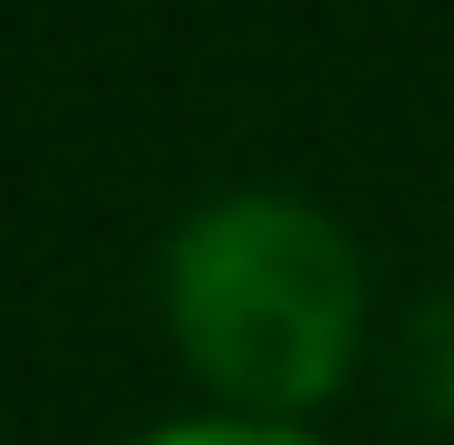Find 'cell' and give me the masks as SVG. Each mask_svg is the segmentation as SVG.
I'll list each match as a JSON object with an SVG mask.
<instances>
[{"label": "cell", "mask_w": 454, "mask_h": 445, "mask_svg": "<svg viewBox=\"0 0 454 445\" xmlns=\"http://www.w3.org/2000/svg\"><path fill=\"white\" fill-rule=\"evenodd\" d=\"M165 330L223 417L300 426L358 368L367 262L309 194L242 184L193 203L165 242Z\"/></svg>", "instance_id": "6da1fadb"}, {"label": "cell", "mask_w": 454, "mask_h": 445, "mask_svg": "<svg viewBox=\"0 0 454 445\" xmlns=\"http://www.w3.org/2000/svg\"><path fill=\"white\" fill-rule=\"evenodd\" d=\"M406 407L454 436V281L435 300H416V320H406Z\"/></svg>", "instance_id": "7a4b0ae2"}, {"label": "cell", "mask_w": 454, "mask_h": 445, "mask_svg": "<svg viewBox=\"0 0 454 445\" xmlns=\"http://www.w3.org/2000/svg\"><path fill=\"white\" fill-rule=\"evenodd\" d=\"M145 445H319V436H300V426H280V417H184V426H155Z\"/></svg>", "instance_id": "3957f363"}]
</instances>
